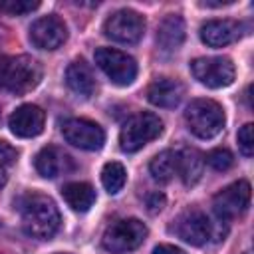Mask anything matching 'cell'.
Segmentation results:
<instances>
[{
    "mask_svg": "<svg viewBox=\"0 0 254 254\" xmlns=\"http://www.w3.org/2000/svg\"><path fill=\"white\" fill-rule=\"evenodd\" d=\"M22 228L36 240L52 238L60 228V210L56 202L46 194H28L20 206Z\"/></svg>",
    "mask_w": 254,
    "mask_h": 254,
    "instance_id": "cell-1",
    "label": "cell"
},
{
    "mask_svg": "<svg viewBox=\"0 0 254 254\" xmlns=\"http://www.w3.org/2000/svg\"><path fill=\"white\" fill-rule=\"evenodd\" d=\"M42 79L40 64L30 56H0V89L22 95Z\"/></svg>",
    "mask_w": 254,
    "mask_h": 254,
    "instance_id": "cell-2",
    "label": "cell"
},
{
    "mask_svg": "<svg viewBox=\"0 0 254 254\" xmlns=\"http://www.w3.org/2000/svg\"><path fill=\"white\" fill-rule=\"evenodd\" d=\"M222 222H226V220L216 218L212 222L202 210L189 208V210H185L177 216V220L173 224V230L181 240H185L192 246H202L210 238L222 240L226 236V226L222 228Z\"/></svg>",
    "mask_w": 254,
    "mask_h": 254,
    "instance_id": "cell-3",
    "label": "cell"
},
{
    "mask_svg": "<svg viewBox=\"0 0 254 254\" xmlns=\"http://www.w3.org/2000/svg\"><path fill=\"white\" fill-rule=\"evenodd\" d=\"M185 121L198 139H212L224 127V111L212 99H192L185 111Z\"/></svg>",
    "mask_w": 254,
    "mask_h": 254,
    "instance_id": "cell-4",
    "label": "cell"
},
{
    "mask_svg": "<svg viewBox=\"0 0 254 254\" xmlns=\"http://www.w3.org/2000/svg\"><path fill=\"white\" fill-rule=\"evenodd\" d=\"M163 133V121L155 113H137L125 121L119 133V147L125 153H135Z\"/></svg>",
    "mask_w": 254,
    "mask_h": 254,
    "instance_id": "cell-5",
    "label": "cell"
},
{
    "mask_svg": "<svg viewBox=\"0 0 254 254\" xmlns=\"http://www.w3.org/2000/svg\"><path fill=\"white\" fill-rule=\"evenodd\" d=\"M147 238V226L139 218H123L107 226L101 244L111 254H123L139 248Z\"/></svg>",
    "mask_w": 254,
    "mask_h": 254,
    "instance_id": "cell-6",
    "label": "cell"
},
{
    "mask_svg": "<svg viewBox=\"0 0 254 254\" xmlns=\"http://www.w3.org/2000/svg\"><path fill=\"white\" fill-rule=\"evenodd\" d=\"M95 64L99 69L115 83V85H129L137 77V64L125 52L115 48H99L95 50Z\"/></svg>",
    "mask_w": 254,
    "mask_h": 254,
    "instance_id": "cell-7",
    "label": "cell"
},
{
    "mask_svg": "<svg viewBox=\"0 0 254 254\" xmlns=\"http://www.w3.org/2000/svg\"><path fill=\"white\" fill-rule=\"evenodd\" d=\"M103 32L113 42L137 44L145 34V18L135 10H117L105 20Z\"/></svg>",
    "mask_w": 254,
    "mask_h": 254,
    "instance_id": "cell-8",
    "label": "cell"
},
{
    "mask_svg": "<svg viewBox=\"0 0 254 254\" xmlns=\"http://www.w3.org/2000/svg\"><path fill=\"white\" fill-rule=\"evenodd\" d=\"M190 71L194 79H198L202 85L218 89L226 87L234 81V64L228 58L216 56V58H196L190 62Z\"/></svg>",
    "mask_w": 254,
    "mask_h": 254,
    "instance_id": "cell-9",
    "label": "cell"
},
{
    "mask_svg": "<svg viewBox=\"0 0 254 254\" xmlns=\"http://www.w3.org/2000/svg\"><path fill=\"white\" fill-rule=\"evenodd\" d=\"M250 204V183L248 181H236L228 187H224L220 192L214 194L212 206L214 214L220 220L234 218L242 214Z\"/></svg>",
    "mask_w": 254,
    "mask_h": 254,
    "instance_id": "cell-10",
    "label": "cell"
},
{
    "mask_svg": "<svg viewBox=\"0 0 254 254\" xmlns=\"http://www.w3.org/2000/svg\"><path fill=\"white\" fill-rule=\"evenodd\" d=\"M62 133L69 145L83 151H97L105 143L103 129L89 119H67L62 125Z\"/></svg>",
    "mask_w": 254,
    "mask_h": 254,
    "instance_id": "cell-11",
    "label": "cell"
},
{
    "mask_svg": "<svg viewBox=\"0 0 254 254\" xmlns=\"http://www.w3.org/2000/svg\"><path fill=\"white\" fill-rule=\"evenodd\" d=\"M67 38V28L58 16H42L30 26V42L40 50H56Z\"/></svg>",
    "mask_w": 254,
    "mask_h": 254,
    "instance_id": "cell-12",
    "label": "cell"
},
{
    "mask_svg": "<svg viewBox=\"0 0 254 254\" xmlns=\"http://www.w3.org/2000/svg\"><path fill=\"white\" fill-rule=\"evenodd\" d=\"M44 123H46V113L42 111V107L32 103L20 105L8 119L10 131L20 139H30L40 135L44 131Z\"/></svg>",
    "mask_w": 254,
    "mask_h": 254,
    "instance_id": "cell-13",
    "label": "cell"
},
{
    "mask_svg": "<svg viewBox=\"0 0 254 254\" xmlns=\"http://www.w3.org/2000/svg\"><path fill=\"white\" fill-rule=\"evenodd\" d=\"M34 167L36 171L46 177V179H56L67 171L73 169V163L69 159V155H65L62 149L54 147V145H48L44 149H40V153L36 155L34 159Z\"/></svg>",
    "mask_w": 254,
    "mask_h": 254,
    "instance_id": "cell-14",
    "label": "cell"
},
{
    "mask_svg": "<svg viewBox=\"0 0 254 254\" xmlns=\"http://www.w3.org/2000/svg\"><path fill=\"white\" fill-rule=\"evenodd\" d=\"M185 95V85L173 77H159L147 89V99L157 107H177Z\"/></svg>",
    "mask_w": 254,
    "mask_h": 254,
    "instance_id": "cell-15",
    "label": "cell"
},
{
    "mask_svg": "<svg viewBox=\"0 0 254 254\" xmlns=\"http://www.w3.org/2000/svg\"><path fill=\"white\" fill-rule=\"evenodd\" d=\"M240 24L234 20H208L200 26V40L210 48H222L238 40Z\"/></svg>",
    "mask_w": 254,
    "mask_h": 254,
    "instance_id": "cell-16",
    "label": "cell"
},
{
    "mask_svg": "<svg viewBox=\"0 0 254 254\" xmlns=\"http://www.w3.org/2000/svg\"><path fill=\"white\" fill-rule=\"evenodd\" d=\"M65 83H67V87L73 93H77L81 97H89L95 91L93 71H91V67L83 60H75V62H71L67 65V69H65Z\"/></svg>",
    "mask_w": 254,
    "mask_h": 254,
    "instance_id": "cell-17",
    "label": "cell"
},
{
    "mask_svg": "<svg viewBox=\"0 0 254 254\" xmlns=\"http://www.w3.org/2000/svg\"><path fill=\"white\" fill-rule=\"evenodd\" d=\"M185 42V22L179 14H169L157 30V44L163 52H175Z\"/></svg>",
    "mask_w": 254,
    "mask_h": 254,
    "instance_id": "cell-18",
    "label": "cell"
},
{
    "mask_svg": "<svg viewBox=\"0 0 254 254\" xmlns=\"http://www.w3.org/2000/svg\"><path fill=\"white\" fill-rule=\"evenodd\" d=\"M204 171V157L200 151L192 147H185L181 153H177V175L183 179L187 187L194 185Z\"/></svg>",
    "mask_w": 254,
    "mask_h": 254,
    "instance_id": "cell-19",
    "label": "cell"
},
{
    "mask_svg": "<svg viewBox=\"0 0 254 254\" xmlns=\"http://www.w3.org/2000/svg\"><path fill=\"white\" fill-rule=\"evenodd\" d=\"M62 196L67 202L69 208L77 212H85L95 202V190L87 183H67L62 189Z\"/></svg>",
    "mask_w": 254,
    "mask_h": 254,
    "instance_id": "cell-20",
    "label": "cell"
},
{
    "mask_svg": "<svg viewBox=\"0 0 254 254\" xmlns=\"http://www.w3.org/2000/svg\"><path fill=\"white\" fill-rule=\"evenodd\" d=\"M149 171L155 181L159 183H169L177 175V153L175 151H161L155 155L149 163Z\"/></svg>",
    "mask_w": 254,
    "mask_h": 254,
    "instance_id": "cell-21",
    "label": "cell"
},
{
    "mask_svg": "<svg viewBox=\"0 0 254 254\" xmlns=\"http://www.w3.org/2000/svg\"><path fill=\"white\" fill-rule=\"evenodd\" d=\"M125 181H127V171L121 163L117 161H109L103 165L101 169V183L105 187V190L109 194H117L123 187H125Z\"/></svg>",
    "mask_w": 254,
    "mask_h": 254,
    "instance_id": "cell-22",
    "label": "cell"
},
{
    "mask_svg": "<svg viewBox=\"0 0 254 254\" xmlns=\"http://www.w3.org/2000/svg\"><path fill=\"white\" fill-rule=\"evenodd\" d=\"M40 6L38 0H2L0 2V12L8 16H24L34 12Z\"/></svg>",
    "mask_w": 254,
    "mask_h": 254,
    "instance_id": "cell-23",
    "label": "cell"
},
{
    "mask_svg": "<svg viewBox=\"0 0 254 254\" xmlns=\"http://www.w3.org/2000/svg\"><path fill=\"white\" fill-rule=\"evenodd\" d=\"M206 163H208L214 171H228V169L232 167V163H234V157H232V153H230L228 149L216 147V149H212V151L206 155Z\"/></svg>",
    "mask_w": 254,
    "mask_h": 254,
    "instance_id": "cell-24",
    "label": "cell"
},
{
    "mask_svg": "<svg viewBox=\"0 0 254 254\" xmlns=\"http://www.w3.org/2000/svg\"><path fill=\"white\" fill-rule=\"evenodd\" d=\"M252 127H254L252 123H246V125H242L240 131H238V147H240V151H242L244 157H252V153H254Z\"/></svg>",
    "mask_w": 254,
    "mask_h": 254,
    "instance_id": "cell-25",
    "label": "cell"
},
{
    "mask_svg": "<svg viewBox=\"0 0 254 254\" xmlns=\"http://www.w3.org/2000/svg\"><path fill=\"white\" fill-rule=\"evenodd\" d=\"M16 157H18V151L10 145V143H6V141H0V165H12L14 161H16Z\"/></svg>",
    "mask_w": 254,
    "mask_h": 254,
    "instance_id": "cell-26",
    "label": "cell"
},
{
    "mask_svg": "<svg viewBox=\"0 0 254 254\" xmlns=\"http://www.w3.org/2000/svg\"><path fill=\"white\" fill-rule=\"evenodd\" d=\"M165 206V196L161 194V192H151L149 196H147V208H149V212H159L161 208Z\"/></svg>",
    "mask_w": 254,
    "mask_h": 254,
    "instance_id": "cell-27",
    "label": "cell"
},
{
    "mask_svg": "<svg viewBox=\"0 0 254 254\" xmlns=\"http://www.w3.org/2000/svg\"><path fill=\"white\" fill-rule=\"evenodd\" d=\"M153 254H187V252L181 250V248H177V246H173V244H159L153 250Z\"/></svg>",
    "mask_w": 254,
    "mask_h": 254,
    "instance_id": "cell-28",
    "label": "cell"
},
{
    "mask_svg": "<svg viewBox=\"0 0 254 254\" xmlns=\"http://www.w3.org/2000/svg\"><path fill=\"white\" fill-rule=\"evenodd\" d=\"M6 179H8V175H6V169H4V165H0V189L6 185Z\"/></svg>",
    "mask_w": 254,
    "mask_h": 254,
    "instance_id": "cell-29",
    "label": "cell"
},
{
    "mask_svg": "<svg viewBox=\"0 0 254 254\" xmlns=\"http://www.w3.org/2000/svg\"><path fill=\"white\" fill-rule=\"evenodd\" d=\"M60 254H65V252H60Z\"/></svg>",
    "mask_w": 254,
    "mask_h": 254,
    "instance_id": "cell-30",
    "label": "cell"
}]
</instances>
